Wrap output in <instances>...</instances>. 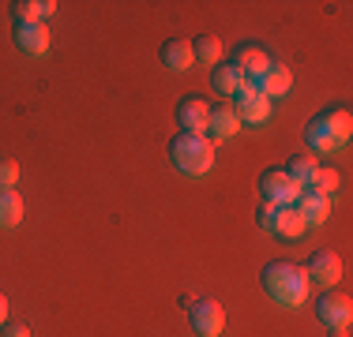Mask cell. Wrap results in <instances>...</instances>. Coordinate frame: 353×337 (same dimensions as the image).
<instances>
[{
  "instance_id": "cell-3",
  "label": "cell",
  "mask_w": 353,
  "mask_h": 337,
  "mask_svg": "<svg viewBox=\"0 0 353 337\" xmlns=\"http://www.w3.org/2000/svg\"><path fill=\"white\" fill-rule=\"evenodd\" d=\"M259 195H263V202H274V206H293L301 195V184L290 180L285 168H263L259 173Z\"/></svg>"
},
{
  "instance_id": "cell-7",
  "label": "cell",
  "mask_w": 353,
  "mask_h": 337,
  "mask_svg": "<svg viewBox=\"0 0 353 337\" xmlns=\"http://www.w3.org/2000/svg\"><path fill=\"white\" fill-rule=\"evenodd\" d=\"M207 113H211V105L199 94H184L176 101V128L188 135H207Z\"/></svg>"
},
{
  "instance_id": "cell-16",
  "label": "cell",
  "mask_w": 353,
  "mask_h": 337,
  "mask_svg": "<svg viewBox=\"0 0 353 337\" xmlns=\"http://www.w3.org/2000/svg\"><path fill=\"white\" fill-rule=\"evenodd\" d=\"M316 116L327 124V128H331L334 139L346 146L350 135H353V113H350V109H346V105H331V109H323V113H316Z\"/></svg>"
},
{
  "instance_id": "cell-26",
  "label": "cell",
  "mask_w": 353,
  "mask_h": 337,
  "mask_svg": "<svg viewBox=\"0 0 353 337\" xmlns=\"http://www.w3.org/2000/svg\"><path fill=\"white\" fill-rule=\"evenodd\" d=\"M0 337H30V330L23 323H4L0 326Z\"/></svg>"
},
{
  "instance_id": "cell-13",
  "label": "cell",
  "mask_w": 353,
  "mask_h": 337,
  "mask_svg": "<svg viewBox=\"0 0 353 337\" xmlns=\"http://www.w3.org/2000/svg\"><path fill=\"white\" fill-rule=\"evenodd\" d=\"M49 27L46 23H15V45L23 49V53H30V56H41L49 49Z\"/></svg>"
},
{
  "instance_id": "cell-8",
  "label": "cell",
  "mask_w": 353,
  "mask_h": 337,
  "mask_svg": "<svg viewBox=\"0 0 353 337\" xmlns=\"http://www.w3.org/2000/svg\"><path fill=\"white\" fill-rule=\"evenodd\" d=\"M305 277L316 285H323V289H331L334 281L342 277V259L334 255V251H312L305 263Z\"/></svg>"
},
{
  "instance_id": "cell-6",
  "label": "cell",
  "mask_w": 353,
  "mask_h": 337,
  "mask_svg": "<svg viewBox=\"0 0 353 337\" xmlns=\"http://www.w3.org/2000/svg\"><path fill=\"white\" fill-rule=\"evenodd\" d=\"M233 113H237L241 124H267V116H271V98H263L256 87L245 79V87L237 90V105H233Z\"/></svg>"
},
{
  "instance_id": "cell-1",
  "label": "cell",
  "mask_w": 353,
  "mask_h": 337,
  "mask_svg": "<svg viewBox=\"0 0 353 337\" xmlns=\"http://www.w3.org/2000/svg\"><path fill=\"white\" fill-rule=\"evenodd\" d=\"M308 285L312 281L305 277V270L285 263V259L263 266V289H267V296L274 303H282V307H301V303L308 300Z\"/></svg>"
},
{
  "instance_id": "cell-23",
  "label": "cell",
  "mask_w": 353,
  "mask_h": 337,
  "mask_svg": "<svg viewBox=\"0 0 353 337\" xmlns=\"http://www.w3.org/2000/svg\"><path fill=\"white\" fill-rule=\"evenodd\" d=\"M12 15H15V23H41L46 19L41 15V0H15Z\"/></svg>"
},
{
  "instance_id": "cell-24",
  "label": "cell",
  "mask_w": 353,
  "mask_h": 337,
  "mask_svg": "<svg viewBox=\"0 0 353 337\" xmlns=\"http://www.w3.org/2000/svg\"><path fill=\"white\" fill-rule=\"evenodd\" d=\"M15 184H19V162L0 157V188H15Z\"/></svg>"
},
{
  "instance_id": "cell-28",
  "label": "cell",
  "mask_w": 353,
  "mask_h": 337,
  "mask_svg": "<svg viewBox=\"0 0 353 337\" xmlns=\"http://www.w3.org/2000/svg\"><path fill=\"white\" fill-rule=\"evenodd\" d=\"M4 318H8V296L0 292V326H4Z\"/></svg>"
},
{
  "instance_id": "cell-10",
  "label": "cell",
  "mask_w": 353,
  "mask_h": 337,
  "mask_svg": "<svg viewBox=\"0 0 353 337\" xmlns=\"http://www.w3.org/2000/svg\"><path fill=\"white\" fill-rule=\"evenodd\" d=\"M248 83H252V87H256L263 98H282V94H290V87H293V72H290L285 64L271 61L259 79H248Z\"/></svg>"
},
{
  "instance_id": "cell-14",
  "label": "cell",
  "mask_w": 353,
  "mask_h": 337,
  "mask_svg": "<svg viewBox=\"0 0 353 337\" xmlns=\"http://www.w3.org/2000/svg\"><path fill=\"white\" fill-rule=\"evenodd\" d=\"M162 67H170V72H188L192 64H196V56H192V45L184 38H170L162 45Z\"/></svg>"
},
{
  "instance_id": "cell-19",
  "label": "cell",
  "mask_w": 353,
  "mask_h": 337,
  "mask_svg": "<svg viewBox=\"0 0 353 337\" xmlns=\"http://www.w3.org/2000/svg\"><path fill=\"white\" fill-rule=\"evenodd\" d=\"M23 221V195L15 188H0V229H15Z\"/></svg>"
},
{
  "instance_id": "cell-20",
  "label": "cell",
  "mask_w": 353,
  "mask_h": 337,
  "mask_svg": "<svg viewBox=\"0 0 353 337\" xmlns=\"http://www.w3.org/2000/svg\"><path fill=\"white\" fill-rule=\"evenodd\" d=\"M188 45H192V56H196L199 64H211V67L222 61V53H225L222 41H218L214 34H199V38H196V41H188Z\"/></svg>"
},
{
  "instance_id": "cell-22",
  "label": "cell",
  "mask_w": 353,
  "mask_h": 337,
  "mask_svg": "<svg viewBox=\"0 0 353 337\" xmlns=\"http://www.w3.org/2000/svg\"><path fill=\"white\" fill-rule=\"evenodd\" d=\"M316 157L312 154H293L290 157V165H285V173H290V180H297L301 188H305L308 180H312V173H316Z\"/></svg>"
},
{
  "instance_id": "cell-25",
  "label": "cell",
  "mask_w": 353,
  "mask_h": 337,
  "mask_svg": "<svg viewBox=\"0 0 353 337\" xmlns=\"http://www.w3.org/2000/svg\"><path fill=\"white\" fill-rule=\"evenodd\" d=\"M274 214H279V206L274 202H259V210H256V225L263 232H274Z\"/></svg>"
},
{
  "instance_id": "cell-12",
  "label": "cell",
  "mask_w": 353,
  "mask_h": 337,
  "mask_svg": "<svg viewBox=\"0 0 353 337\" xmlns=\"http://www.w3.org/2000/svg\"><path fill=\"white\" fill-rule=\"evenodd\" d=\"M297 214L305 217V225L312 229V225H323L327 217H331V199L327 195H319V191H312V188H301V195H297Z\"/></svg>"
},
{
  "instance_id": "cell-2",
  "label": "cell",
  "mask_w": 353,
  "mask_h": 337,
  "mask_svg": "<svg viewBox=\"0 0 353 337\" xmlns=\"http://www.w3.org/2000/svg\"><path fill=\"white\" fill-rule=\"evenodd\" d=\"M170 162L184 176H207L214 168V142L207 135H188L176 131L170 139Z\"/></svg>"
},
{
  "instance_id": "cell-17",
  "label": "cell",
  "mask_w": 353,
  "mask_h": 337,
  "mask_svg": "<svg viewBox=\"0 0 353 337\" xmlns=\"http://www.w3.org/2000/svg\"><path fill=\"white\" fill-rule=\"evenodd\" d=\"M308 232L305 217L297 214V206H279V214H274V236H282V240H301V236Z\"/></svg>"
},
{
  "instance_id": "cell-18",
  "label": "cell",
  "mask_w": 353,
  "mask_h": 337,
  "mask_svg": "<svg viewBox=\"0 0 353 337\" xmlns=\"http://www.w3.org/2000/svg\"><path fill=\"white\" fill-rule=\"evenodd\" d=\"M211 87H214L222 98H237V90L245 87V75H241L233 64H214V72H211Z\"/></svg>"
},
{
  "instance_id": "cell-21",
  "label": "cell",
  "mask_w": 353,
  "mask_h": 337,
  "mask_svg": "<svg viewBox=\"0 0 353 337\" xmlns=\"http://www.w3.org/2000/svg\"><path fill=\"white\" fill-rule=\"evenodd\" d=\"M339 184H342V176H339V168H334V165H316L312 180H308L305 188H312V191H319V195L331 199L334 191H339Z\"/></svg>"
},
{
  "instance_id": "cell-9",
  "label": "cell",
  "mask_w": 353,
  "mask_h": 337,
  "mask_svg": "<svg viewBox=\"0 0 353 337\" xmlns=\"http://www.w3.org/2000/svg\"><path fill=\"white\" fill-rule=\"evenodd\" d=\"M233 67H237L245 79H259V75L267 72V64H271V56H267L263 45H256V41H241L237 53H233Z\"/></svg>"
},
{
  "instance_id": "cell-27",
  "label": "cell",
  "mask_w": 353,
  "mask_h": 337,
  "mask_svg": "<svg viewBox=\"0 0 353 337\" xmlns=\"http://www.w3.org/2000/svg\"><path fill=\"white\" fill-rule=\"evenodd\" d=\"M57 12V0H41V15H53Z\"/></svg>"
},
{
  "instance_id": "cell-11",
  "label": "cell",
  "mask_w": 353,
  "mask_h": 337,
  "mask_svg": "<svg viewBox=\"0 0 353 337\" xmlns=\"http://www.w3.org/2000/svg\"><path fill=\"white\" fill-rule=\"evenodd\" d=\"M241 131V120L237 113H233L230 101H218V105H211V113H207V139H233V135Z\"/></svg>"
},
{
  "instance_id": "cell-15",
  "label": "cell",
  "mask_w": 353,
  "mask_h": 337,
  "mask_svg": "<svg viewBox=\"0 0 353 337\" xmlns=\"http://www.w3.org/2000/svg\"><path fill=\"white\" fill-rule=\"evenodd\" d=\"M305 142H308V150H312V154H334V150L342 146V142L334 139L331 128H327V124L319 120V116H312V120H308V128H305Z\"/></svg>"
},
{
  "instance_id": "cell-5",
  "label": "cell",
  "mask_w": 353,
  "mask_h": 337,
  "mask_svg": "<svg viewBox=\"0 0 353 337\" xmlns=\"http://www.w3.org/2000/svg\"><path fill=\"white\" fill-rule=\"evenodd\" d=\"M188 323H192V330H196V337H222L225 311H222V303H218V300H192Z\"/></svg>"
},
{
  "instance_id": "cell-4",
  "label": "cell",
  "mask_w": 353,
  "mask_h": 337,
  "mask_svg": "<svg viewBox=\"0 0 353 337\" xmlns=\"http://www.w3.org/2000/svg\"><path fill=\"white\" fill-rule=\"evenodd\" d=\"M316 315H319V323H323L331 334H346V326H350V318H353V303H350L346 292L327 289L323 296L316 300Z\"/></svg>"
}]
</instances>
